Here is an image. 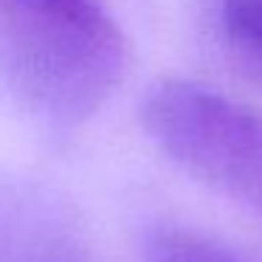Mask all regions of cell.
Here are the masks:
<instances>
[{"label": "cell", "instance_id": "5b68a950", "mask_svg": "<svg viewBox=\"0 0 262 262\" xmlns=\"http://www.w3.org/2000/svg\"><path fill=\"white\" fill-rule=\"evenodd\" d=\"M144 262H245L231 248L189 228H161L149 237Z\"/></svg>", "mask_w": 262, "mask_h": 262}, {"label": "cell", "instance_id": "8992f818", "mask_svg": "<svg viewBox=\"0 0 262 262\" xmlns=\"http://www.w3.org/2000/svg\"><path fill=\"white\" fill-rule=\"evenodd\" d=\"M256 3H262V0H256Z\"/></svg>", "mask_w": 262, "mask_h": 262}, {"label": "cell", "instance_id": "3957f363", "mask_svg": "<svg viewBox=\"0 0 262 262\" xmlns=\"http://www.w3.org/2000/svg\"><path fill=\"white\" fill-rule=\"evenodd\" d=\"M214 20L228 57L256 85H262V3L214 0Z\"/></svg>", "mask_w": 262, "mask_h": 262}, {"label": "cell", "instance_id": "6da1fadb", "mask_svg": "<svg viewBox=\"0 0 262 262\" xmlns=\"http://www.w3.org/2000/svg\"><path fill=\"white\" fill-rule=\"evenodd\" d=\"M127 62L124 31L99 0H0V82L57 130L96 116Z\"/></svg>", "mask_w": 262, "mask_h": 262}, {"label": "cell", "instance_id": "7a4b0ae2", "mask_svg": "<svg viewBox=\"0 0 262 262\" xmlns=\"http://www.w3.org/2000/svg\"><path fill=\"white\" fill-rule=\"evenodd\" d=\"M147 136L181 169L262 220V116L220 91L161 79L141 102Z\"/></svg>", "mask_w": 262, "mask_h": 262}, {"label": "cell", "instance_id": "277c9868", "mask_svg": "<svg viewBox=\"0 0 262 262\" xmlns=\"http://www.w3.org/2000/svg\"><path fill=\"white\" fill-rule=\"evenodd\" d=\"M40 234L23 209L0 198V262H68L62 251Z\"/></svg>", "mask_w": 262, "mask_h": 262}]
</instances>
